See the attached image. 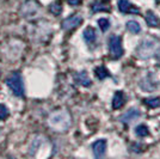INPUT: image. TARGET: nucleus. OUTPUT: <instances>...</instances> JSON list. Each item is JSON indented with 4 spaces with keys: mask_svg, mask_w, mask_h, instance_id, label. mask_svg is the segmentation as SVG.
<instances>
[{
    "mask_svg": "<svg viewBox=\"0 0 160 159\" xmlns=\"http://www.w3.org/2000/svg\"><path fill=\"white\" fill-rule=\"evenodd\" d=\"M146 22H147V24H148L149 27H152V28L158 27V25L160 24L159 18H158V17H157L153 12H149V11L146 13Z\"/></svg>",
    "mask_w": 160,
    "mask_h": 159,
    "instance_id": "13",
    "label": "nucleus"
},
{
    "mask_svg": "<svg viewBox=\"0 0 160 159\" xmlns=\"http://www.w3.org/2000/svg\"><path fill=\"white\" fill-rule=\"evenodd\" d=\"M109 50H110V55L113 59H120L123 55V48H122V43H121V38L116 35H112L109 38Z\"/></svg>",
    "mask_w": 160,
    "mask_h": 159,
    "instance_id": "5",
    "label": "nucleus"
},
{
    "mask_svg": "<svg viewBox=\"0 0 160 159\" xmlns=\"http://www.w3.org/2000/svg\"><path fill=\"white\" fill-rule=\"evenodd\" d=\"M49 11L54 14V16H59L62 12V5L60 3H53L50 6H49Z\"/></svg>",
    "mask_w": 160,
    "mask_h": 159,
    "instance_id": "16",
    "label": "nucleus"
},
{
    "mask_svg": "<svg viewBox=\"0 0 160 159\" xmlns=\"http://www.w3.org/2000/svg\"><path fill=\"white\" fill-rule=\"evenodd\" d=\"M146 105H148L149 108H158L160 106V97H153V98H147L145 100Z\"/></svg>",
    "mask_w": 160,
    "mask_h": 159,
    "instance_id": "17",
    "label": "nucleus"
},
{
    "mask_svg": "<svg viewBox=\"0 0 160 159\" xmlns=\"http://www.w3.org/2000/svg\"><path fill=\"white\" fill-rule=\"evenodd\" d=\"M72 125V116L66 110H58L48 117V126L56 133H65Z\"/></svg>",
    "mask_w": 160,
    "mask_h": 159,
    "instance_id": "1",
    "label": "nucleus"
},
{
    "mask_svg": "<svg viewBox=\"0 0 160 159\" xmlns=\"http://www.w3.org/2000/svg\"><path fill=\"white\" fill-rule=\"evenodd\" d=\"M75 81H77V84H79L81 86H90L91 85V79H90V77H88V74H87L85 71H82V72H79L77 75H75Z\"/></svg>",
    "mask_w": 160,
    "mask_h": 159,
    "instance_id": "10",
    "label": "nucleus"
},
{
    "mask_svg": "<svg viewBox=\"0 0 160 159\" xmlns=\"http://www.w3.org/2000/svg\"><path fill=\"white\" fill-rule=\"evenodd\" d=\"M109 8H108L104 4H102V3H94L93 5H92V11L93 12H99V11H108Z\"/></svg>",
    "mask_w": 160,
    "mask_h": 159,
    "instance_id": "21",
    "label": "nucleus"
},
{
    "mask_svg": "<svg viewBox=\"0 0 160 159\" xmlns=\"http://www.w3.org/2000/svg\"><path fill=\"white\" fill-rule=\"evenodd\" d=\"M8 115H10V111H8L7 106H5L4 104H0V120L1 121L6 120L8 117Z\"/></svg>",
    "mask_w": 160,
    "mask_h": 159,
    "instance_id": "20",
    "label": "nucleus"
},
{
    "mask_svg": "<svg viewBox=\"0 0 160 159\" xmlns=\"http://www.w3.org/2000/svg\"><path fill=\"white\" fill-rule=\"evenodd\" d=\"M127 29L133 33H139L141 31L140 24L136 20H129L127 23Z\"/></svg>",
    "mask_w": 160,
    "mask_h": 159,
    "instance_id": "14",
    "label": "nucleus"
},
{
    "mask_svg": "<svg viewBox=\"0 0 160 159\" xmlns=\"http://www.w3.org/2000/svg\"><path fill=\"white\" fill-rule=\"evenodd\" d=\"M158 60H159V64H160V54H159V56H158Z\"/></svg>",
    "mask_w": 160,
    "mask_h": 159,
    "instance_id": "23",
    "label": "nucleus"
},
{
    "mask_svg": "<svg viewBox=\"0 0 160 159\" xmlns=\"http://www.w3.org/2000/svg\"><path fill=\"white\" fill-rule=\"evenodd\" d=\"M94 73H96L97 78H98V79H100V80L105 79L108 75H109V71H108L104 66L97 67V68H96V71H94Z\"/></svg>",
    "mask_w": 160,
    "mask_h": 159,
    "instance_id": "15",
    "label": "nucleus"
},
{
    "mask_svg": "<svg viewBox=\"0 0 160 159\" xmlns=\"http://www.w3.org/2000/svg\"><path fill=\"white\" fill-rule=\"evenodd\" d=\"M105 1H108V0H105Z\"/></svg>",
    "mask_w": 160,
    "mask_h": 159,
    "instance_id": "24",
    "label": "nucleus"
},
{
    "mask_svg": "<svg viewBox=\"0 0 160 159\" xmlns=\"http://www.w3.org/2000/svg\"><path fill=\"white\" fill-rule=\"evenodd\" d=\"M81 1H82V0H68V4H69V5H73V6H75V5H79Z\"/></svg>",
    "mask_w": 160,
    "mask_h": 159,
    "instance_id": "22",
    "label": "nucleus"
},
{
    "mask_svg": "<svg viewBox=\"0 0 160 159\" xmlns=\"http://www.w3.org/2000/svg\"><path fill=\"white\" fill-rule=\"evenodd\" d=\"M135 133H136L138 136H141V138H142V136H147L149 131H148V128H147L145 125H141V126H138L135 128Z\"/></svg>",
    "mask_w": 160,
    "mask_h": 159,
    "instance_id": "18",
    "label": "nucleus"
},
{
    "mask_svg": "<svg viewBox=\"0 0 160 159\" xmlns=\"http://www.w3.org/2000/svg\"><path fill=\"white\" fill-rule=\"evenodd\" d=\"M140 116H141L140 111L138 109L133 108V109H129L126 114H123L120 117V121H122L123 123H129V122H133L135 120H138Z\"/></svg>",
    "mask_w": 160,
    "mask_h": 159,
    "instance_id": "8",
    "label": "nucleus"
},
{
    "mask_svg": "<svg viewBox=\"0 0 160 159\" xmlns=\"http://www.w3.org/2000/svg\"><path fill=\"white\" fill-rule=\"evenodd\" d=\"M92 150H93V154L96 158H102L105 154V150H107V141L104 139L97 140L92 145Z\"/></svg>",
    "mask_w": 160,
    "mask_h": 159,
    "instance_id": "7",
    "label": "nucleus"
},
{
    "mask_svg": "<svg viewBox=\"0 0 160 159\" xmlns=\"http://www.w3.org/2000/svg\"><path fill=\"white\" fill-rule=\"evenodd\" d=\"M118 10L123 13H128V12H135L138 13L139 10L135 8V7L128 1V0H118Z\"/></svg>",
    "mask_w": 160,
    "mask_h": 159,
    "instance_id": "9",
    "label": "nucleus"
},
{
    "mask_svg": "<svg viewBox=\"0 0 160 159\" xmlns=\"http://www.w3.org/2000/svg\"><path fill=\"white\" fill-rule=\"evenodd\" d=\"M41 6L36 0H27L24 4H22L20 13L25 18H32L40 13Z\"/></svg>",
    "mask_w": 160,
    "mask_h": 159,
    "instance_id": "4",
    "label": "nucleus"
},
{
    "mask_svg": "<svg viewBox=\"0 0 160 159\" xmlns=\"http://www.w3.org/2000/svg\"><path fill=\"white\" fill-rule=\"evenodd\" d=\"M160 48V42L158 38H155L153 36L146 37L145 40L141 42L139 47L136 48V55L139 59L147 60L149 58L154 56Z\"/></svg>",
    "mask_w": 160,
    "mask_h": 159,
    "instance_id": "2",
    "label": "nucleus"
},
{
    "mask_svg": "<svg viewBox=\"0 0 160 159\" xmlns=\"http://www.w3.org/2000/svg\"><path fill=\"white\" fill-rule=\"evenodd\" d=\"M124 104V95L122 91H117L113 96L112 100V108L113 109H120Z\"/></svg>",
    "mask_w": 160,
    "mask_h": 159,
    "instance_id": "12",
    "label": "nucleus"
},
{
    "mask_svg": "<svg viewBox=\"0 0 160 159\" xmlns=\"http://www.w3.org/2000/svg\"><path fill=\"white\" fill-rule=\"evenodd\" d=\"M6 84L16 96L18 97L24 96V84L19 72H13L12 74H10L6 79Z\"/></svg>",
    "mask_w": 160,
    "mask_h": 159,
    "instance_id": "3",
    "label": "nucleus"
},
{
    "mask_svg": "<svg viewBox=\"0 0 160 159\" xmlns=\"http://www.w3.org/2000/svg\"><path fill=\"white\" fill-rule=\"evenodd\" d=\"M81 23H82V18L78 14H74V16L67 17L66 19H63L61 27L63 30H73V29L79 27Z\"/></svg>",
    "mask_w": 160,
    "mask_h": 159,
    "instance_id": "6",
    "label": "nucleus"
},
{
    "mask_svg": "<svg viewBox=\"0 0 160 159\" xmlns=\"http://www.w3.org/2000/svg\"><path fill=\"white\" fill-rule=\"evenodd\" d=\"M98 25L102 29V31H107L110 28V22L107 18H100V19H98Z\"/></svg>",
    "mask_w": 160,
    "mask_h": 159,
    "instance_id": "19",
    "label": "nucleus"
},
{
    "mask_svg": "<svg viewBox=\"0 0 160 159\" xmlns=\"http://www.w3.org/2000/svg\"><path fill=\"white\" fill-rule=\"evenodd\" d=\"M84 40L86 41V43L88 44H92L96 42V38H97V35H96V30L93 28H86L84 30Z\"/></svg>",
    "mask_w": 160,
    "mask_h": 159,
    "instance_id": "11",
    "label": "nucleus"
}]
</instances>
